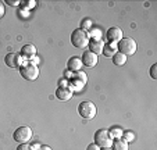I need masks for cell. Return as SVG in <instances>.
Here are the masks:
<instances>
[{"mask_svg":"<svg viewBox=\"0 0 157 150\" xmlns=\"http://www.w3.org/2000/svg\"><path fill=\"white\" fill-rule=\"evenodd\" d=\"M21 77L27 81H35L39 77V68L33 64H24L20 68Z\"/></svg>","mask_w":157,"mask_h":150,"instance_id":"obj_7","label":"cell"},{"mask_svg":"<svg viewBox=\"0 0 157 150\" xmlns=\"http://www.w3.org/2000/svg\"><path fill=\"white\" fill-rule=\"evenodd\" d=\"M100 150H111V147H107V149H100Z\"/></svg>","mask_w":157,"mask_h":150,"instance_id":"obj_29","label":"cell"},{"mask_svg":"<svg viewBox=\"0 0 157 150\" xmlns=\"http://www.w3.org/2000/svg\"><path fill=\"white\" fill-rule=\"evenodd\" d=\"M101 53L104 54L106 57H109V59H111V57L114 56V54L117 53V50H116V44L114 43H104V46H103V52Z\"/></svg>","mask_w":157,"mask_h":150,"instance_id":"obj_15","label":"cell"},{"mask_svg":"<svg viewBox=\"0 0 157 150\" xmlns=\"http://www.w3.org/2000/svg\"><path fill=\"white\" fill-rule=\"evenodd\" d=\"M4 63H6L7 67L10 68H21L24 65V60H22V56L20 53H15V52H10V53L6 54L4 57Z\"/></svg>","mask_w":157,"mask_h":150,"instance_id":"obj_8","label":"cell"},{"mask_svg":"<svg viewBox=\"0 0 157 150\" xmlns=\"http://www.w3.org/2000/svg\"><path fill=\"white\" fill-rule=\"evenodd\" d=\"M111 150H128V143L124 139H114L111 144Z\"/></svg>","mask_w":157,"mask_h":150,"instance_id":"obj_16","label":"cell"},{"mask_svg":"<svg viewBox=\"0 0 157 150\" xmlns=\"http://www.w3.org/2000/svg\"><path fill=\"white\" fill-rule=\"evenodd\" d=\"M86 82H88V77H86V74L82 72V71H77V72L72 74L68 86L71 88L72 92H79V90H82L83 89V86H85Z\"/></svg>","mask_w":157,"mask_h":150,"instance_id":"obj_3","label":"cell"},{"mask_svg":"<svg viewBox=\"0 0 157 150\" xmlns=\"http://www.w3.org/2000/svg\"><path fill=\"white\" fill-rule=\"evenodd\" d=\"M122 138H124V140L127 142V143L135 140V135H133V132H131V131H125V132H122Z\"/></svg>","mask_w":157,"mask_h":150,"instance_id":"obj_21","label":"cell"},{"mask_svg":"<svg viewBox=\"0 0 157 150\" xmlns=\"http://www.w3.org/2000/svg\"><path fill=\"white\" fill-rule=\"evenodd\" d=\"M65 78H68V79H71V77H72V71H70V70H67L65 71Z\"/></svg>","mask_w":157,"mask_h":150,"instance_id":"obj_25","label":"cell"},{"mask_svg":"<svg viewBox=\"0 0 157 150\" xmlns=\"http://www.w3.org/2000/svg\"><path fill=\"white\" fill-rule=\"evenodd\" d=\"M111 59H113V63L116 65H124L125 63H127V56H124V54L120 53V52H117Z\"/></svg>","mask_w":157,"mask_h":150,"instance_id":"obj_17","label":"cell"},{"mask_svg":"<svg viewBox=\"0 0 157 150\" xmlns=\"http://www.w3.org/2000/svg\"><path fill=\"white\" fill-rule=\"evenodd\" d=\"M81 61H82V65L92 68L98 64V56L95 53H92V52L86 50V52H83L82 57H81Z\"/></svg>","mask_w":157,"mask_h":150,"instance_id":"obj_10","label":"cell"},{"mask_svg":"<svg viewBox=\"0 0 157 150\" xmlns=\"http://www.w3.org/2000/svg\"><path fill=\"white\" fill-rule=\"evenodd\" d=\"M17 150H33V149H32V147H31L28 143H21L20 146L17 147Z\"/></svg>","mask_w":157,"mask_h":150,"instance_id":"obj_23","label":"cell"},{"mask_svg":"<svg viewBox=\"0 0 157 150\" xmlns=\"http://www.w3.org/2000/svg\"><path fill=\"white\" fill-rule=\"evenodd\" d=\"M21 56L25 59H33L36 56V47L33 44H24L21 49Z\"/></svg>","mask_w":157,"mask_h":150,"instance_id":"obj_13","label":"cell"},{"mask_svg":"<svg viewBox=\"0 0 157 150\" xmlns=\"http://www.w3.org/2000/svg\"><path fill=\"white\" fill-rule=\"evenodd\" d=\"M7 4H11V6H15V4H20V2H13V0H7Z\"/></svg>","mask_w":157,"mask_h":150,"instance_id":"obj_26","label":"cell"},{"mask_svg":"<svg viewBox=\"0 0 157 150\" xmlns=\"http://www.w3.org/2000/svg\"><path fill=\"white\" fill-rule=\"evenodd\" d=\"M86 150H100V147H99L96 143H90L88 147H86Z\"/></svg>","mask_w":157,"mask_h":150,"instance_id":"obj_24","label":"cell"},{"mask_svg":"<svg viewBox=\"0 0 157 150\" xmlns=\"http://www.w3.org/2000/svg\"><path fill=\"white\" fill-rule=\"evenodd\" d=\"M95 143L98 144L100 149H107L111 147L113 144V139L110 136L109 131L107 129H98L95 133Z\"/></svg>","mask_w":157,"mask_h":150,"instance_id":"obj_5","label":"cell"},{"mask_svg":"<svg viewBox=\"0 0 157 150\" xmlns=\"http://www.w3.org/2000/svg\"><path fill=\"white\" fill-rule=\"evenodd\" d=\"M78 113H79V115L82 118H85V120H92V118H95L96 113H98V109H96V106L92 102H82V103H79V106H78Z\"/></svg>","mask_w":157,"mask_h":150,"instance_id":"obj_6","label":"cell"},{"mask_svg":"<svg viewBox=\"0 0 157 150\" xmlns=\"http://www.w3.org/2000/svg\"><path fill=\"white\" fill-rule=\"evenodd\" d=\"M13 139L18 143H28V142L32 139V129L27 125H22V127H18L17 129L13 133Z\"/></svg>","mask_w":157,"mask_h":150,"instance_id":"obj_4","label":"cell"},{"mask_svg":"<svg viewBox=\"0 0 157 150\" xmlns=\"http://www.w3.org/2000/svg\"><path fill=\"white\" fill-rule=\"evenodd\" d=\"M3 13H4V9H3V3H0V17L3 15Z\"/></svg>","mask_w":157,"mask_h":150,"instance_id":"obj_28","label":"cell"},{"mask_svg":"<svg viewBox=\"0 0 157 150\" xmlns=\"http://www.w3.org/2000/svg\"><path fill=\"white\" fill-rule=\"evenodd\" d=\"M81 65H82V61H81L79 57H71L67 61V70L77 72V71H81Z\"/></svg>","mask_w":157,"mask_h":150,"instance_id":"obj_14","label":"cell"},{"mask_svg":"<svg viewBox=\"0 0 157 150\" xmlns=\"http://www.w3.org/2000/svg\"><path fill=\"white\" fill-rule=\"evenodd\" d=\"M89 36H88V32L82 31L81 28H77V29L72 31L71 33V43L74 47L77 49H85L86 46L89 44Z\"/></svg>","mask_w":157,"mask_h":150,"instance_id":"obj_1","label":"cell"},{"mask_svg":"<svg viewBox=\"0 0 157 150\" xmlns=\"http://www.w3.org/2000/svg\"><path fill=\"white\" fill-rule=\"evenodd\" d=\"M36 150H52L49 146H39V149H36Z\"/></svg>","mask_w":157,"mask_h":150,"instance_id":"obj_27","label":"cell"},{"mask_svg":"<svg viewBox=\"0 0 157 150\" xmlns=\"http://www.w3.org/2000/svg\"><path fill=\"white\" fill-rule=\"evenodd\" d=\"M88 36L90 39H101L100 38V36H101V31L99 29V28H90V29H89Z\"/></svg>","mask_w":157,"mask_h":150,"instance_id":"obj_19","label":"cell"},{"mask_svg":"<svg viewBox=\"0 0 157 150\" xmlns=\"http://www.w3.org/2000/svg\"><path fill=\"white\" fill-rule=\"evenodd\" d=\"M72 93H74V92L71 90V88H70L68 85H67V86H59V88H57V90H56V96H57V99H60V100H68V99H71Z\"/></svg>","mask_w":157,"mask_h":150,"instance_id":"obj_12","label":"cell"},{"mask_svg":"<svg viewBox=\"0 0 157 150\" xmlns=\"http://www.w3.org/2000/svg\"><path fill=\"white\" fill-rule=\"evenodd\" d=\"M136 42L132 38H122L121 40L117 43V49L120 53H122L124 56H132L136 52Z\"/></svg>","mask_w":157,"mask_h":150,"instance_id":"obj_2","label":"cell"},{"mask_svg":"<svg viewBox=\"0 0 157 150\" xmlns=\"http://www.w3.org/2000/svg\"><path fill=\"white\" fill-rule=\"evenodd\" d=\"M156 71H157V64L154 63V64L150 67V77L153 78V79H157V72Z\"/></svg>","mask_w":157,"mask_h":150,"instance_id":"obj_22","label":"cell"},{"mask_svg":"<svg viewBox=\"0 0 157 150\" xmlns=\"http://www.w3.org/2000/svg\"><path fill=\"white\" fill-rule=\"evenodd\" d=\"M90 27H92V20L90 18H83L82 22H81V29L86 32V31L90 29Z\"/></svg>","mask_w":157,"mask_h":150,"instance_id":"obj_20","label":"cell"},{"mask_svg":"<svg viewBox=\"0 0 157 150\" xmlns=\"http://www.w3.org/2000/svg\"><path fill=\"white\" fill-rule=\"evenodd\" d=\"M122 132H124V131H122L121 128H118V127H114V128H111V129L109 131L111 139H121L122 138Z\"/></svg>","mask_w":157,"mask_h":150,"instance_id":"obj_18","label":"cell"},{"mask_svg":"<svg viewBox=\"0 0 157 150\" xmlns=\"http://www.w3.org/2000/svg\"><path fill=\"white\" fill-rule=\"evenodd\" d=\"M88 46H89V52H92L96 56H99V54H101V52H103L104 42L101 40V39H92V40H89Z\"/></svg>","mask_w":157,"mask_h":150,"instance_id":"obj_11","label":"cell"},{"mask_svg":"<svg viewBox=\"0 0 157 150\" xmlns=\"http://www.w3.org/2000/svg\"><path fill=\"white\" fill-rule=\"evenodd\" d=\"M107 39H109L110 43H118L122 38H124V33H122V29L118 27H111L106 33Z\"/></svg>","mask_w":157,"mask_h":150,"instance_id":"obj_9","label":"cell"}]
</instances>
